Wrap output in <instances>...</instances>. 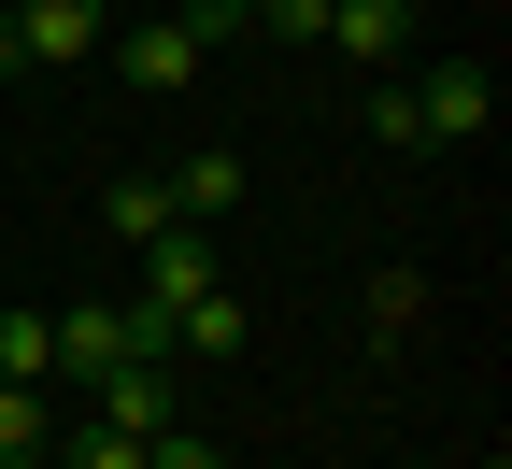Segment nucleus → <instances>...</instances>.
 Returning <instances> with one entry per match:
<instances>
[{"label": "nucleus", "mask_w": 512, "mask_h": 469, "mask_svg": "<svg viewBox=\"0 0 512 469\" xmlns=\"http://www.w3.org/2000/svg\"><path fill=\"white\" fill-rule=\"evenodd\" d=\"M370 143H399V157H427V128H413V72H370Z\"/></svg>", "instance_id": "ddd939ff"}, {"label": "nucleus", "mask_w": 512, "mask_h": 469, "mask_svg": "<svg viewBox=\"0 0 512 469\" xmlns=\"http://www.w3.org/2000/svg\"><path fill=\"white\" fill-rule=\"evenodd\" d=\"M0 15H15V43L43 57V72H72V57L114 43V0H0Z\"/></svg>", "instance_id": "20e7f679"}, {"label": "nucleus", "mask_w": 512, "mask_h": 469, "mask_svg": "<svg viewBox=\"0 0 512 469\" xmlns=\"http://www.w3.org/2000/svg\"><path fill=\"white\" fill-rule=\"evenodd\" d=\"M328 57L399 72V57H413V0H328Z\"/></svg>", "instance_id": "0eeeda50"}, {"label": "nucleus", "mask_w": 512, "mask_h": 469, "mask_svg": "<svg viewBox=\"0 0 512 469\" xmlns=\"http://www.w3.org/2000/svg\"><path fill=\"white\" fill-rule=\"evenodd\" d=\"M100 57H114V86H128V100H185V86H200V43H185L171 15H128Z\"/></svg>", "instance_id": "f257e3e1"}, {"label": "nucleus", "mask_w": 512, "mask_h": 469, "mask_svg": "<svg viewBox=\"0 0 512 469\" xmlns=\"http://www.w3.org/2000/svg\"><path fill=\"white\" fill-rule=\"evenodd\" d=\"M157 185H171V214H185V228H228V214H242V157H214V143L185 157V171H157Z\"/></svg>", "instance_id": "6e6552de"}, {"label": "nucleus", "mask_w": 512, "mask_h": 469, "mask_svg": "<svg viewBox=\"0 0 512 469\" xmlns=\"http://www.w3.org/2000/svg\"><path fill=\"white\" fill-rule=\"evenodd\" d=\"M214 285H228V271H214V228H157V242H143V299H128V313L171 327V313H200Z\"/></svg>", "instance_id": "7ed1b4c3"}, {"label": "nucleus", "mask_w": 512, "mask_h": 469, "mask_svg": "<svg viewBox=\"0 0 512 469\" xmlns=\"http://www.w3.org/2000/svg\"><path fill=\"white\" fill-rule=\"evenodd\" d=\"M57 370V313H0V384H43Z\"/></svg>", "instance_id": "f8f14e48"}, {"label": "nucleus", "mask_w": 512, "mask_h": 469, "mask_svg": "<svg viewBox=\"0 0 512 469\" xmlns=\"http://www.w3.org/2000/svg\"><path fill=\"white\" fill-rule=\"evenodd\" d=\"M143 469H228V455H214L200 427H157V441H143Z\"/></svg>", "instance_id": "f3484780"}, {"label": "nucleus", "mask_w": 512, "mask_h": 469, "mask_svg": "<svg viewBox=\"0 0 512 469\" xmlns=\"http://www.w3.org/2000/svg\"><path fill=\"white\" fill-rule=\"evenodd\" d=\"M43 469H143V441H114V427L86 413V427H57V455H43Z\"/></svg>", "instance_id": "4468645a"}, {"label": "nucleus", "mask_w": 512, "mask_h": 469, "mask_svg": "<svg viewBox=\"0 0 512 469\" xmlns=\"http://www.w3.org/2000/svg\"><path fill=\"white\" fill-rule=\"evenodd\" d=\"M100 228H114V242H157V228H185V214H171L157 171H114V185H100Z\"/></svg>", "instance_id": "1a4fd4ad"}, {"label": "nucleus", "mask_w": 512, "mask_h": 469, "mask_svg": "<svg viewBox=\"0 0 512 469\" xmlns=\"http://www.w3.org/2000/svg\"><path fill=\"white\" fill-rule=\"evenodd\" d=\"M15 72H29V43H15V15H0V86H15Z\"/></svg>", "instance_id": "a211bd4d"}, {"label": "nucleus", "mask_w": 512, "mask_h": 469, "mask_svg": "<svg viewBox=\"0 0 512 469\" xmlns=\"http://www.w3.org/2000/svg\"><path fill=\"white\" fill-rule=\"evenodd\" d=\"M242 342H256V313H242L228 285H214L200 313H171V356H242Z\"/></svg>", "instance_id": "9d476101"}, {"label": "nucleus", "mask_w": 512, "mask_h": 469, "mask_svg": "<svg viewBox=\"0 0 512 469\" xmlns=\"http://www.w3.org/2000/svg\"><path fill=\"white\" fill-rule=\"evenodd\" d=\"M484 114H498L484 57H427V72H413V128H427V143H484Z\"/></svg>", "instance_id": "f03ea898"}, {"label": "nucleus", "mask_w": 512, "mask_h": 469, "mask_svg": "<svg viewBox=\"0 0 512 469\" xmlns=\"http://www.w3.org/2000/svg\"><path fill=\"white\" fill-rule=\"evenodd\" d=\"M86 413L114 427V441H157V427H185V370H114V384H86Z\"/></svg>", "instance_id": "39448f33"}, {"label": "nucleus", "mask_w": 512, "mask_h": 469, "mask_svg": "<svg viewBox=\"0 0 512 469\" xmlns=\"http://www.w3.org/2000/svg\"><path fill=\"white\" fill-rule=\"evenodd\" d=\"M171 29H185V43H200V57H214V43H256V0H185V15H171Z\"/></svg>", "instance_id": "2eb2a0df"}, {"label": "nucleus", "mask_w": 512, "mask_h": 469, "mask_svg": "<svg viewBox=\"0 0 512 469\" xmlns=\"http://www.w3.org/2000/svg\"><path fill=\"white\" fill-rule=\"evenodd\" d=\"M256 43H328V0H256Z\"/></svg>", "instance_id": "dca6fc26"}, {"label": "nucleus", "mask_w": 512, "mask_h": 469, "mask_svg": "<svg viewBox=\"0 0 512 469\" xmlns=\"http://www.w3.org/2000/svg\"><path fill=\"white\" fill-rule=\"evenodd\" d=\"M57 370H72V384L143 370V356H128V299H72V313H57Z\"/></svg>", "instance_id": "423d86ee"}, {"label": "nucleus", "mask_w": 512, "mask_h": 469, "mask_svg": "<svg viewBox=\"0 0 512 469\" xmlns=\"http://www.w3.org/2000/svg\"><path fill=\"white\" fill-rule=\"evenodd\" d=\"M57 455V413H43V384H0V469H43Z\"/></svg>", "instance_id": "9b49d317"}]
</instances>
